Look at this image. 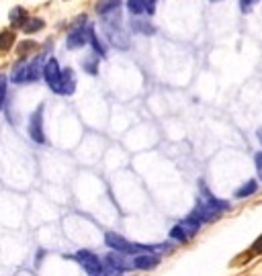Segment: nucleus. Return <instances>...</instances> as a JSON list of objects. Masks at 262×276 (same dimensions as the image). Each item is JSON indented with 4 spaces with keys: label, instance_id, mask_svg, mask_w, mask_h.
I'll return each instance as SVG.
<instances>
[{
    "label": "nucleus",
    "instance_id": "18",
    "mask_svg": "<svg viewBox=\"0 0 262 276\" xmlns=\"http://www.w3.org/2000/svg\"><path fill=\"white\" fill-rule=\"evenodd\" d=\"M90 45L94 47V53L98 55V58H104V55H107V49H104V45L100 43V39L92 33V37H90Z\"/></svg>",
    "mask_w": 262,
    "mask_h": 276
},
{
    "label": "nucleus",
    "instance_id": "20",
    "mask_svg": "<svg viewBox=\"0 0 262 276\" xmlns=\"http://www.w3.org/2000/svg\"><path fill=\"white\" fill-rule=\"evenodd\" d=\"M133 27V31H141V33H145V35H152L156 29L152 27V25H147V23H143V21H137L135 25H131Z\"/></svg>",
    "mask_w": 262,
    "mask_h": 276
},
{
    "label": "nucleus",
    "instance_id": "13",
    "mask_svg": "<svg viewBox=\"0 0 262 276\" xmlns=\"http://www.w3.org/2000/svg\"><path fill=\"white\" fill-rule=\"evenodd\" d=\"M256 190H258V182H256V180H248L246 184H242V186L236 190V199H248V196H252Z\"/></svg>",
    "mask_w": 262,
    "mask_h": 276
},
{
    "label": "nucleus",
    "instance_id": "2",
    "mask_svg": "<svg viewBox=\"0 0 262 276\" xmlns=\"http://www.w3.org/2000/svg\"><path fill=\"white\" fill-rule=\"evenodd\" d=\"M29 137L35 143H45V131H43V104H39L31 117H29Z\"/></svg>",
    "mask_w": 262,
    "mask_h": 276
},
{
    "label": "nucleus",
    "instance_id": "1",
    "mask_svg": "<svg viewBox=\"0 0 262 276\" xmlns=\"http://www.w3.org/2000/svg\"><path fill=\"white\" fill-rule=\"evenodd\" d=\"M72 258L88 272V276H107L104 262H100V258L94 252H90V250H78Z\"/></svg>",
    "mask_w": 262,
    "mask_h": 276
},
{
    "label": "nucleus",
    "instance_id": "23",
    "mask_svg": "<svg viewBox=\"0 0 262 276\" xmlns=\"http://www.w3.org/2000/svg\"><path fill=\"white\" fill-rule=\"evenodd\" d=\"M82 66H84V70L88 72V74H96V60H90V62H82Z\"/></svg>",
    "mask_w": 262,
    "mask_h": 276
},
{
    "label": "nucleus",
    "instance_id": "28",
    "mask_svg": "<svg viewBox=\"0 0 262 276\" xmlns=\"http://www.w3.org/2000/svg\"><path fill=\"white\" fill-rule=\"evenodd\" d=\"M258 139H260V143H262V129H258Z\"/></svg>",
    "mask_w": 262,
    "mask_h": 276
},
{
    "label": "nucleus",
    "instance_id": "4",
    "mask_svg": "<svg viewBox=\"0 0 262 276\" xmlns=\"http://www.w3.org/2000/svg\"><path fill=\"white\" fill-rule=\"evenodd\" d=\"M193 217H197L201 223H211V221H215V219H219V211L215 209V207H211L209 203H205L203 199H197V205H195V209H193V213H191Z\"/></svg>",
    "mask_w": 262,
    "mask_h": 276
},
{
    "label": "nucleus",
    "instance_id": "10",
    "mask_svg": "<svg viewBox=\"0 0 262 276\" xmlns=\"http://www.w3.org/2000/svg\"><path fill=\"white\" fill-rule=\"evenodd\" d=\"M9 19H11V25H13V29H23L25 25H27V21H29V17H27V11L23 9V7H17V9H13L11 11V15H9Z\"/></svg>",
    "mask_w": 262,
    "mask_h": 276
},
{
    "label": "nucleus",
    "instance_id": "25",
    "mask_svg": "<svg viewBox=\"0 0 262 276\" xmlns=\"http://www.w3.org/2000/svg\"><path fill=\"white\" fill-rule=\"evenodd\" d=\"M256 168H258V176L262 178V151L256 153Z\"/></svg>",
    "mask_w": 262,
    "mask_h": 276
},
{
    "label": "nucleus",
    "instance_id": "14",
    "mask_svg": "<svg viewBox=\"0 0 262 276\" xmlns=\"http://www.w3.org/2000/svg\"><path fill=\"white\" fill-rule=\"evenodd\" d=\"M15 45V33L13 31H0V51H9Z\"/></svg>",
    "mask_w": 262,
    "mask_h": 276
},
{
    "label": "nucleus",
    "instance_id": "17",
    "mask_svg": "<svg viewBox=\"0 0 262 276\" xmlns=\"http://www.w3.org/2000/svg\"><path fill=\"white\" fill-rule=\"evenodd\" d=\"M127 9L131 15H141L145 11V5H143V0H127Z\"/></svg>",
    "mask_w": 262,
    "mask_h": 276
},
{
    "label": "nucleus",
    "instance_id": "3",
    "mask_svg": "<svg viewBox=\"0 0 262 276\" xmlns=\"http://www.w3.org/2000/svg\"><path fill=\"white\" fill-rule=\"evenodd\" d=\"M90 37H92V29L80 23L78 27H74V29L68 33L66 47H68V49H78V47H84L86 43H90Z\"/></svg>",
    "mask_w": 262,
    "mask_h": 276
},
{
    "label": "nucleus",
    "instance_id": "5",
    "mask_svg": "<svg viewBox=\"0 0 262 276\" xmlns=\"http://www.w3.org/2000/svg\"><path fill=\"white\" fill-rule=\"evenodd\" d=\"M104 268L117 270V272H127V270H133V260H129L125 254L111 252V254L104 256Z\"/></svg>",
    "mask_w": 262,
    "mask_h": 276
},
{
    "label": "nucleus",
    "instance_id": "16",
    "mask_svg": "<svg viewBox=\"0 0 262 276\" xmlns=\"http://www.w3.org/2000/svg\"><path fill=\"white\" fill-rule=\"evenodd\" d=\"M170 238L174 240V242H178V244H186L191 238H189V233L180 227V225H174L172 229H170Z\"/></svg>",
    "mask_w": 262,
    "mask_h": 276
},
{
    "label": "nucleus",
    "instance_id": "12",
    "mask_svg": "<svg viewBox=\"0 0 262 276\" xmlns=\"http://www.w3.org/2000/svg\"><path fill=\"white\" fill-rule=\"evenodd\" d=\"M96 11L100 15H109V13H117L119 11V0H98Z\"/></svg>",
    "mask_w": 262,
    "mask_h": 276
},
{
    "label": "nucleus",
    "instance_id": "21",
    "mask_svg": "<svg viewBox=\"0 0 262 276\" xmlns=\"http://www.w3.org/2000/svg\"><path fill=\"white\" fill-rule=\"evenodd\" d=\"M35 47H37L35 41H23V43H19V49H17V51H19L21 55H25L29 49H35Z\"/></svg>",
    "mask_w": 262,
    "mask_h": 276
},
{
    "label": "nucleus",
    "instance_id": "22",
    "mask_svg": "<svg viewBox=\"0 0 262 276\" xmlns=\"http://www.w3.org/2000/svg\"><path fill=\"white\" fill-rule=\"evenodd\" d=\"M254 3H258V0H240V9H242V13H250L252 7H254Z\"/></svg>",
    "mask_w": 262,
    "mask_h": 276
},
{
    "label": "nucleus",
    "instance_id": "7",
    "mask_svg": "<svg viewBox=\"0 0 262 276\" xmlns=\"http://www.w3.org/2000/svg\"><path fill=\"white\" fill-rule=\"evenodd\" d=\"M74 90H76L74 70H72V68H66V70H62V78H60L58 86L54 88V92H56V94H62V96H70V94H74Z\"/></svg>",
    "mask_w": 262,
    "mask_h": 276
},
{
    "label": "nucleus",
    "instance_id": "26",
    "mask_svg": "<svg viewBox=\"0 0 262 276\" xmlns=\"http://www.w3.org/2000/svg\"><path fill=\"white\" fill-rule=\"evenodd\" d=\"M254 252H262V235L254 242Z\"/></svg>",
    "mask_w": 262,
    "mask_h": 276
},
{
    "label": "nucleus",
    "instance_id": "24",
    "mask_svg": "<svg viewBox=\"0 0 262 276\" xmlns=\"http://www.w3.org/2000/svg\"><path fill=\"white\" fill-rule=\"evenodd\" d=\"M143 5H145V13H147V15H154V13H156V0H143Z\"/></svg>",
    "mask_w": 262,
    "mask_h": 276
},
{
    "label": "nucleus",
    "instance_id": "6",
    "mask_svg": "<svg viewBox=\"0 0 262 276\" xmlns=\"http://www.w3.org/2000/svg\"><path fill=\"white\" fill-rule=\"evenodd\" d=\"M60 78H62V68H60L58 60H56V58H49V60L45 62V66H43V80L47 82V86H49L51 90H54V88L58 86Z\"/></svg>",
    "mask_w": 262,
    "mask_h": 276
},
{
    "label": "nucleus",
    "instance_id": "11",
    "mask_svg": "<svg viewBox=\"0 0 262 276\" xmlns=\"http://www.w3.org/2000/svg\"><path fill=\"white\" fill-rule=\"evenodd\" d=\"M186 233H189V238H193V235H197L199 231H201V221L197 219V217H193V215H189V217H184L180 223H178Z\"/></svg>",
    "mask_w": 262,
    "mask_h": 276
},
{
    "label": "nucleus",
    "instance_id": "8",
    "mask_svg": "<svg viewBox=\"0 0 262 276\" xmlns=\"http://www.w3.org/2000/svg\"><path fill=\"white\" fill-rule=\"evenodd\" d=\"M158 264H160V256H156V254H139V256H133V268H135V270H154Z\"/></svg>",
    "mask_w": 262,
    "mask_h": 276
},
{
    "label": "nucleus",
    "instance_id": "9",
    "mask_svg": "<svg viewBox=\"0 0 262 276\" xmlns=\"http://www.w3.org/2000/svg\"><path fill=\"white\" fill-rule=\"evenodd\" d=\"M199 188H201V192H203V201L205 203H209L211 207H215L219 213H223V211H228L230 209V203H226V201H221V199H217V196H213L211 192H209V188L205 186V182H199Z\"/></svg>",
    "mask_w": 262,
    "mask_h": 276
},
{
    "label": "nucleus",
    "instance_id": "15",
    "mask_svg": "<svg viewBox=\"0 0 262 276\" xmlns=\"http://www.w3.org/2000/svg\"><path fill=\"white\" fill-rule=\"evenodd\" d=\"M43 27H45V23H43L41 19H29V21H27V25L23 27V31H25L27 35H33V33L41 31Z\"/></svg>",
    "mask_w": 262,
    "mask_h": 276
},
{
    "label": "nucleus",
    "instance_id": "27",
    "mask_svg": "<svg viewBox=\"0 0 262 276\" xmlns=\"http://www.w3.org/2000/svg\"><path fill=\"white\" fill-rule=\"evenodd\" d=\"M107 276H123V272H117V270H107Z\"/></svg>",
    "mask_w": 262,
    "mask_h": 276
},
{
    "label": "nucleus",
    "instance_id": "19",
    "mask_svg": "<svg viewBox=\"0 0 262 276\" xmlns=\"http://www.w3.org/2000/svg\"><path fill=\"white\" fill-rule=\"evenodd\" d=\"M7 76H3L0 74V110H3V106H5V98H7Z\"/></svg>",
    "mask_w": 262,
    "mask_h": 276
}]
</instances>
